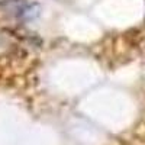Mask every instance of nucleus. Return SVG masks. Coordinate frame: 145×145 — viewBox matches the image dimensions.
<instances>
[]
</instances>
